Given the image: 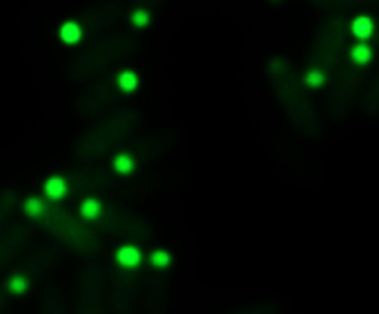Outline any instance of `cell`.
<instances>
[{"label":"cell","mask_w":379,"mask_h":314,"mask_svg":"<svg viewBox=\"0 0 379 314\" xmlns=\"http://www.w3.org/2000/svg\"><path fill=\"white\" fill-rule=\"evenodd\" d=\"M113 165H114V169L119 172V174H129L132 169H133V160L127 156V154H119L116 159H114V162H113Z\"/></svg>","instance_id":"cell-6"},{"label":"cell","mask_w":379,"mask_h":314,"mask_svg":"<svg viewBox=\"0 0 379 314\" xmlns=\"http://www.w3.org/2000/svg\"><path fill=\"white\" fill-rule=\"evenodd\" d=\"M59 36L62 42L68 45H74L82 39V30L76 22H65L59 30Z\"/></svg>","instance_id":"cell-3"},{"label":"cell","mask_w":379,"mask_h":314,"mask_svg":"<svg viewBox=\"0 0 379 314\" xmlns=\"http://www.w3.org/2000/svg\"><path fill=\"white\" fill-rule=\"evenodd\" d=\"M117 83L119 86L125 90V92H132L136 89L138 86V77L135 73L132 71H123L119 77H117Z\"/></svg>","instance_id":"cell-5"},{"label":"cell","mask_w":379,"mask_h":314,"mask_svg":"<svg viewBox=\"0 0 379 314\" xmlns=\"http://www.w3.org/2000/svg\"><path fill=\"white\" fill-rule=\"evenodd\" d=\"M116 261L123 269H136L142 263V254L138 248L132 245H126L117 249L116 252Z\"/></svg>","instance_id":"cell-1"},{"label":"cell","mask_w":379,"mask_h":314,"mask_svg":"<svg viewBox=\"0 0 379 314\" xmlns=\"http://www.w3.org/2000/svg\"><path fill=\"white\" fill-rule=\"evenodd\" d=\"M132 21H133V24H135V25H138V27H144V25H147V24H148L150 18H148V15H147L145 12H142V10H136V12L132 15Z\"/></svg>","instance_id":"cell-10"},{"label":"cell","mask_w":379,"mask_h":314,"mask_svg":"<svg viewBox=\"0 0 379 314\" xmlns=\"http://www.w3.org/2000/svg\"><path fill=\"white\" fill-rule=\"evenodd\" d=\"M372 30H374V24H372L371 18H368V16H359L353 22V33L360 39L369 37L372 34Z\"/></svg>","instance_id":"cell-4"},{"label":"cell","mask_w":379,"mask_h":314,"mask_svg":"<svg viewBox=\"0 0 379 314\" xmlns=\"http://www.w3.org/2000/svg\"><path fill=\"white\" fill-rule=\"evenodd\" d=\"M99 211H101V206H99V203H98L96 200H93V199L84 200L83 205L80 206V214H82L84 218H89V220L95 218V217L99 214Z\"/></svg>","instance_id":"cell-7"},{"label":"cell","mask_w":379,"mask_h":314,"mask_svg":"<svg viewBox=\"0 0 379 314\" xmlns=\"http://www.w3.org/2000/svg\"><path fill=\"white\" fill-rule=\"evenodd\" d=\"M150 261H151V264L154 266V267H157V269H163V267H168L169 264H170V261H172V257H170V254L169 252H166V251H156V252H153L151 254V257H150Z\"/></svg>","instance_id":"cell-8"},{"label":"cell","mask_w":379,"mask_h":314,"mask_svg":"<svg viewBox=\"0 0 379 314\" xmlns=\"http://www.w3.org/2000/svg\"><path fill=\"white\" fill-rule=\"evenodd\" d=\"M351 55H353V59H354L356 62H359V64H366V62H369L371 58H372V50H371V47H368V46H365V45H360V46H356V47L353 49Z\"/></svg>","instance_id":"cell-9"},{"label":"cell","mask_w":379,"mask_h":314,"mask_svg":"<svg viewBox=\"0 0 379 314\" xmlns=\"http://www.w3.org/2000/svg\"><path fill=\"white\" fill-rule=\"evenodd\" d=\"M44 193L52 200H59L67 193V184L59 177H52L44 182Z\"/></svg>","instance_id":"cell-2"}]
</instances>
